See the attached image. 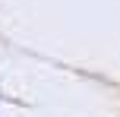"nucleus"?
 Wrapping results in <instances>:
<instances>
[]
</instances>
